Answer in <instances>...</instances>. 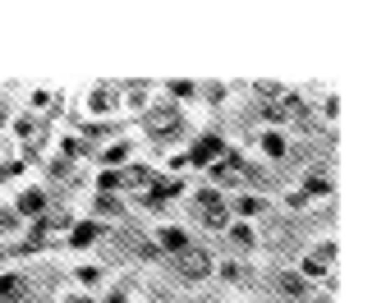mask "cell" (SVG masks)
<instances>
[{"label":"cell","mask_w":386,"mask_h":303,"mask_svg":"<svg viewBox=\"0 0 386 303\" xmlns=\"http://www.w3.org/2000/svg\"><path fill=\"white\" fill-rule=\"evenodd\" d=\"M14 133H19L23 142H33V138H37V115H33V110H28V115H19V119H14Z\"/></svg>","instance_id":"cell-24"},{"label":"cell","mask_w":386,"mask_h":303,"mask_svg":"<svg viewBox=\"0 0 386 303\" xmlns=\"http://www.w3.org/2000/svg\"><path fill=\"white\" fill-rule=\"evenodd\" d=\"M138 207H143V212H165V207H170V198L152 184V189H143V193H138Z\"/></svg>","instance_id":"cell-23"},{"label":"cell","mask_w":386,"mask_h":303,"mask_svg":"<svg viewBox=\"0 0 386 303\" xmlns=\"http://www.w3.org/2000/svg\"><path fill=\"white\" fill-rule=\"evenodd\" d=\"M106 303H129V290H110V294H106Z\"/></svg>","instance_id":"cell-29"},{"label":"cell","mask_w":386,"mask_h":303,"mask_svg":"<svg viewBox=\"0 0 386 303\" xmlns=\"http://www.w3.org/2000/svg\"><path fill=\"white\" fill-rule=\"evenodd\" d=\"M42 106H51V92H46V87H37V92H33V110H42Z\"/></svg>","instance_id":"cell-28"},{"label":"cell","mask_w":386,"mask_h":303,"mask_svg":"<svg viewBox=\"0 0 386 303\" xmlns=\"http://www.w3.org/2000/svg\"><path fill=\"white\" fill-rule=\"evenodd\" d=\"M129 212V198L124 193H92V221H115V216H124Z\"/></svg>","instance_id":"cell-9"},{"label":"cell","mask_w":386,"mask_h":303,"mask_svg":"<svg viewBox=\"0 0 386 303\" xmlns=\"http://www.w3.org/2000/svg\"><path fill=\"white\" fill-rule=\"evenodd\" d=\"M152 129H147V138H156V142H170V138H179L184 133V119L175 115V110H152V119H147Z\"/></svg>","instance_id":"cell-8"},{"label":"cell","mask_w":386,"mask_h":303,"mask_svg":"<svg viewBox=\"0 0 386 303\" xmlns=\"http://www.w3.org/2000/svg\"><path fill=\"white\" fill-rule=\"evenodd\" d=\"M285 207H290V212H304V207H309V198H304V193H299V189H295V193L285 198Z\"/></svg>","instance_id":"cell-27"},{"label":"cell","mask_w":386,"mask_h":303,"mask_svg":"<svg viewBox=\"0 0 386 303\" xmlns=\"http://www.w3.org/2000/svg\"><path fill=\"white\" fill-rule=\"evenodd\" d=\"M211 271H216V258L207 253V244H193V249H184L175 258V276H179V281H188V285L207 281Z\"/></svg>","instance_id":"cell-2"},{"label":"cell","mask_w":386,"mask_h":303,"mask_svg":"<svg viewBox=\"0 0 386 303\" xmlns=\"http://www.w3.org/2000/svg\"><path fill=\"white\" fill-rule=\"evenodd\" d=\"M299 276H304V281H309V285H322V281H327V276H331V262H322L318 258V253H304V262H299Z\"/></svg>","instance_id":"cell-15"},{"label":"cell","mask_w":386,"mask_h":303,"mask_svg":"<svg viewBox=\"0 0 386 303\" xmlns=\"http://www.w3.org/2000/svg\"><path fill=\"white\" fill-rule=\"evenodd\" d=\"M28 299V281L19 271H0V303H23Z\"/></svg>","instance_id":"cell-13"},{"label":"cell","mask_w":386,"mask_h":303,"mask_svg":"<svg viewBox=\"0 0 386 303\" xmlns=\"http://www.w3.org/2000/svg\"><path fill=\"white\" fill-rule=\"evenodd\" d=\"M193 216L202 221V230H225L230 226V207H225V193H221V189H211V184H198L193 189Z\"/></svg>","instance_id":"cell-1"},{"label":"cell","mask_w":386,"mask_h":303,"mask_svg":"<svg viewBox=\"0 0 386 303\" xmlns=\"http://www.w3.org/2000/svg\"><path fill=\"white\" fill-rule=\"evenodd\" d=\"M65 235H69V239H65L69 249L83 253V249H92V244H101V239H106V226H101V221H92V216H83V221H74Z\"/></svg>","instance_id":"cell-7"},{"label":"cell","mask_w":386,"mask_h":303,"mask_svg":"<svg viewBox=\"0 0 386 303\" xmlns=\"http://www.w3.org/2000/svg\"><path fill=\"white\" fill-rule=\"evenodd\" d=\"M188 97H198V83L193 78H170L165 83V101H188Z\"/></svg>","instance_id":"cell-20"},{"label":"cell","mask_w":386,"mask_h":303,"mask_svg":"<svg viewBox=\"0 0 386 303\" xmlns=\"http://www.w3.org/2000/svg\"><path fill=\"white\" fill-rule=\"evenodd\" d=\"M10 212H14V221H37V216L51 212V193H46V189H23Z\"/></svg>","instance_id":"cell-5"},{"label":"cell","mask_w":386,"mask_h":303,"mask_svg":"<svg viewBox=\"0 0 386 303\" xmlns=\"http://www.w3.org/2000/svg\"><path fill=\"white\" fill-rule=\"evenodd\" d=\"M225 207H230V216L235 221H253V216H262L267 207V193H253V189H239V193L235 198H225Z\"/></svg>","instance_id":"cell-6"},{"label":"cell","mask_w":386,"mask_h":303,"mask_svg":"<svg viewBox=\"0 0 386 303\" xmlns=\"http://www.w3.org/2000/svg\"><path fill=\"white\" fill-rule=\"evenodd\" d=\"M129 156H133V142H129V138H115L110 147L92 152V161H97L101 170H120V161H129Z\"/></svg>","instance_id":"cell-12"},{"label":"cell","mask_w":386,"mask_h":303,"mask_svg":"<svg viewBox=\"0 0 386 303\" xmlns=\"http://www.w3.org/2000/svg\"><path fill=\"white\" fill-rule=\"evenodd\" d=\"M225 147H230V142L221 138L216 129L198 133V138H193V147L184 152V161H188V170H207L211 161H221V156H225Z\"/></svg>","instance_id":"cell-3"},{"label":"cell","mask_w":386,"mask_h":303,"mask_svg":"<svg viewBox=\"0 0 386 303\" xmlns=\"http://www.w3.org/2000/svg\"><path fill=\"white\" fill-rule=\"evenodd\" d=\"M299 193L313 202V198H331V193H336V184H331L327 170H309V175H304V189H299Z\"/></svg>","instance_id":"cell-14"},{"label":"cell","mask_w":386,"mask_h":303,"mask_svg":"<svg viewBox=\"0 0 386 303\" xmlns=\"http://www.w3.org/2000/svg\"><path fill=\"white\" fill-rule=\"evenodd\" d=\"M115 106V92L110 87H92L88 92V115H101V110H110Z\"/></svg>","instance_id":"cell-22"},{"label":"cell","mask_w":386,"mask_h":303,"mask_svg":"<svg viewBox=\"0 0 386 303\" xmlns=\"http://www.w3.org/2000/svg\"><path fill=\"white\" fill-rule=\"evenodd\" d=\"M120 133V124H110V119H92V124H83V142H106V138H115Z\"/></svg>","instance_id":"cell-18"},{"label":"cell","mask_w":386,"mask_h":303,"mask_svg":"<svg viewBox=\"0 0 386 303\" xmlns=\"http://www.w3.org/2000/svg\"><path fill=\"white\" fill-rule=\"evenodd\" d=\"M221 235H225V244H230L235 253H253V249H258V230L248 226V221H230Z\"/></svg>","instance_id":"cell-11"},{"label":"cell","mask_w":386,"mask_h":303,"mask_svg":"<svg viewBox=\"0 0 386 303\" xmlns=\"http://www.w3.org/2000/svg\"><path fill=\"white\" fill-rule=\"evenodd\" d=\"M318 303H331V299H318Z\"/></svg>","instance_id":"cell-31"},{"label":"cell","mask_w":386,"mask_h":303,"mask_svg":"<svg viewBox=\"0 0 386 303\" xmlns=\"http://www.w3.org/2000/svg\"><path fill=\"white\" fill-rule=\"evenodd\" d=\"M92 193H124V170H101L92 179Z\"/></svg>","instance_id":"cell-19"},{"label":"cell","mask_w":386,"mask_h":303,"mask_svg":"<svg viewBox=\"0 0 386 303\" xmlns=\"http://www.w3.org/2000/svg\"><path fill=\"white\" fill-rule=\"evenodd\" d=\"M46 175H51V179H69V175H74V161H65V156H51V161H46Z\"/></svg>","instance_id":"cell-25"},{"label":"cell","mask_w":386,"mask_h":303,"mask_svg":"<svg viewBox=\"0 0 386 303\" xmlns=\"http://www.w3.org/2000/svg\"><path fill=\"white\" fill-rule=\"evenodd\" d=\"M322 115H327V119L341 115V97H327V101H322Z\"/></svg>","instance_id":"cell-26"},{"label":"cell","mask_w":386,"mask_h":303,"mask_svg":"<svg viewBox=\"0 0 386 303\" xmlns=\"http://www.w3.org/2000/svg\"><path fill=\"white\" fill-rule=\"evenodd\" d=\"M258 142H262L267 161H285V156H290V142H285V133H281V129H262V138H258Z\"/></svg>","instance_id":"cell-16"},{"label":"cell","mask_w":386,"mask_h":303,"mask_svg":"<svg viewBox=\"0 0 386 303\" xmlns=\"http://www.w3.org/2000/svg\"><path fill=\"white\" fill-rule=\"evenodd\" d=\"M101 281H106V271H101L97 262H83V267L74 271V285H78L83 294H97V290H101Z\"/></svg>","instance_id":"cell-17"},{"label":"cell","mask_w":386,"mask_h":303,"mask_svg":"<svg viewBox=\"0 0 386 303\" xmlns=\"http://www.w3.org/2000/svg\"><path fill=\"white\" fill-rule=\"evenodd\" d=\"M211 276H221V281H230V285H239V281H248V267H244V262H216V271H211Z\"/></svg>","instance_id":"cell-21"},{"label":"cell","mask_w":386,"mask_h":303,"mask_svg":"<svg viewBox=\"0 0 386 303\" xmlns=\"http://www.w3.org/2000/svg\"><path fill=\"white\" fill-rule=\"evenodd\" d=\"M65 303H97V294H69Z\"/></svg>","instance_id":"cell-30"},{"label":"cell","mask_w":386,"mask_h":303,"mask_svg":"<svg viewBox=\"0 0 386 303\" xmlns=\"http://www.w3.org/2000/svg\"><path fill=\"white\" fill-rule=\"evenodd\" d=\"M272 285H276V294H281V299H309V294H313V285L304 281L299 271H276Z\"/></svg>","instance_id":"cell-10"},{"label":"cell","mask_w":386,"mask_h":303,"mask_svg":"<svg viewBox=\"0 0 386 303\" xmlns=\"http://www.w3.org/2000/svg\"><path fill=\"white\" fill-rule=\"evenodd\" d=\"M193 244H198V239L188 235L184 226H161L152 235V249H156V258H179V253L184 249H193Z\"/></svg>","instance_id":"cell-4"}]
</instances>
